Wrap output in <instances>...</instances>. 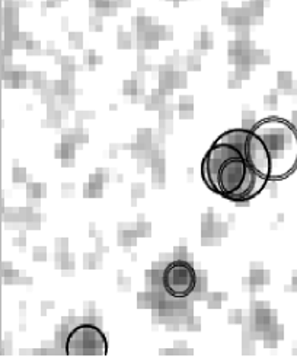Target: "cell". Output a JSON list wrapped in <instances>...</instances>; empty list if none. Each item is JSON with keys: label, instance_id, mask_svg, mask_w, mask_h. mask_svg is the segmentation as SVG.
<instances>
[{"label": "cell", "instance_id": "3957f363", "mask_svg": "<svg viewBox=\"0 0 297 357\" xmlns=\"http://www.w3.org/2000/svg\"><path fill=\"white\" fill-rule=\"evenodd\" d=\"M66 354L73 357L108 354V342L105 334L93 324H80L66 338Z\"/></svg>", "mask_w": 297, "mask_h": 357}, {"label": "cell", "instance_id": "7a4b0ae2", "mask_svg": "<svg viewBox=\"0 0 297 357\" xmlns=\"http://www.w3.org/2000/svg\"><path fill=\"white\" fill-rule=\"evenodd\" d=\"M246 151L262 176L284 180L297 168V130L283 119H264L247 130Z\"/></svg>", "mask_w": 297, "mask_h": 357}, {"label": "cell", "instance_id": "6da1fadb", "mask_svg": "<svg viewBox=\"0 0 297 357\" xmlns=\"http://www.w3.org/2000/svg\"><path fill=\"white\" fill-rule=\"evenodd\" d=\"M247 130H227L211 144L201 164V176L207 187L235 203L252 200L270 181L257 171L247 155Z\"/></svg>", "mask_w": 297, "mask_h": 357}, {"label": "cell", "instance_id": "277c9868", "mask_svg": "<svg viewBox=\"0 0 297 357\" xmlns=\"http://www.w3.org/2000/svg\"><path fill=\"white\" fill-rule=\"evenodd\" d=\"M162 284L169 296L175 299L188 298L197 287L195 268L184 259H176L165 268Z\"/></svg>", "mask_w": 297, "mask_h": 357}]
</instances>
